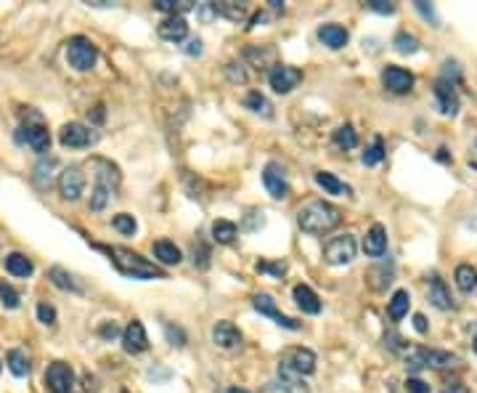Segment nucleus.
<instances>
[{"label": "nucleus", "instance_id": "47", "mask_svg": "<svg viewBox=\"0 0 477 393\" xmlns=\"http://www.w3.org/2000/svg\"><path fill=\"white\" fill-rule=\"evenodd\" d=\"M417 11H419L422 16H424L427 22H433V27H440V19H437V14H435L433 6H427V3H422V0H417Z\"/></svg>", "mask_w": 477, "mask_h": 393}, {"label": "nucleus", "instance_id": "39", "mask_svg": "<svg viewBox=\"0 0 477 393\" xmlns=\"http://www.w3.org/2000/svg\"><path fill=\"white\" fill-rule=\"evenodd\" d=\"M385 160V144H382V138H374V144L369 147V149L363 151V165H376V162H382Z\"/></svg>", "mask_w": 477, "mask_h": 393}, {"label": "nucleus", "instance_id": "26", "mask_svg": "<svg viewBox=\"0 0 477 393\" xmlns=\"http://www.w3.org/2000/svg\"><path fill=\"white\" fill-rule=\"evenodd\" d=\"M48 279H51L59 290H67V292H75V295H83V292H85V287H83L67 269H61V266H53V269L48 271Z\"/></svg>", "mask_w": 477, "mask_h": 393}, {"label": "nucleus", "instance_id": "19", "mask_svg": "<svg viewBox=\"0 0 477 393\" xmlns=\"http://www.w3.org/2000/svg\"><path fill=\"white\" fill-rule=\"evenodd\" d=\"M363 253L369 258H382L388 253V231L382 224H374L363 237Z\"/></svg>", "mask_w": 477, "mask_h": 393}, {"label": "nucleus", "instance_id": "56", "mask_svg": "<svg viewBox=\"0 0 477 393\" xmlns=\"http://www.w3.org/2000/svg\"><path fill=\"white\" fill-rule=\"evenodd\" d=\"M225 393H250V391H244V388H228Z\"/></svg>", "mask_w": 477, "mask_h": 393}, {"label": "nucleus", "instance_id": "57", "mask_svg": "<svg viewBox=\"0 0 477 393\" xmlns=\"http://www.w3.org/2000/svg\"><path fill=\"white\" fill-rule=\"evenodd\" d=\"M475 353H477V340H475Z\"/></svg>", "mask_w": 477, "mask_h": 393}, {"label": "nucleus", "instance_id": "14", "mask_svg": "<svg viewBox=\"0 0 477 393\" xmlns=\"http://www.w3.org/2000/svg\"><path fill=\"white\" fill-rule=\"evenodd\" d=\"M252 306L263 314V317H270V319H276V324L279 327H284V330H300V324L295 321V319H289V317H284L281 311L276 308V301L270 298L268 292H257L252 298Z\"/></svg>", "mask_w": 477, "mask_h": 393}, {"label": "nucleus", "instance_id": "34", "mask_svg": "<svg viewBox=\"0 0 477 393\" xmlns=\"http://www.w3.org/2000/svg\"><path fill=\"white\" fill-rule=\"evenodd\" d=\"M236 234H238V228L236 224H231V221H215L212 224V240L218 244H231L234 240H236Z\"/></svg>", "mask_w": 477, "mask_h": 393}, {"label": "nucleus", "instance_id": "42", "mask_svg": "<svg viewBox=\"0 0 477 393\" xmlns=\"http://www.w3.org/2000/svg\"><path fill=\"white\" fill-rule=\"evenodd\" d=\"M56 165V160L53 157H48V160H43L40 165L35 167V181L40 183V186H45V176H48V181H51V167Z\"/></svg>", "mask_w": 477, "mask_h": 393}, {"label": "nucleus", "instance_id": "35", "mask_svg": "<svg viewBox=\"0 0 477 393\" xmlns=\"http://www.w3.org/2000/svg\"><path fill=\"white\" fill-rule=\"evenodd\" d=\"M244 106H247V109H252V112H257V115H266V117L273 115V106L268 104V99H266L260 91L247 93V96H244Z\"/></svg>", "mask_w": 477, "mask_h": 393}, {"label": "nucleus", "instance_id": "43", "mask_svg": "<svg viewBox=\"0 0 477 393\" xmlns=\"http://www.w3.org/2000/svg\"><path fill=\"white\" fill-rule=\"evenodd\" d=\"M37 319H40V321H43V324H48V327H51V324H56V308H53V306H48V303H37Z\"/></svg>", "mask_w": 477, "mask_h": 393}, {"label": "nucleus", "instance_id": "41", "mask_svg": "<svg viewBox=\"0 0 477 393\" xmlns=\"http://www.w3.org/2000/svg\"><path fill=\"white\" fill-rule=\"evenodd\" d=\"M0 303L6 308H19V292L8 282H0Z\"/></svg>", "mask_w": 477, "mask_h": 393}, {"label": "nucleus", "instance_id": "11", "mask_svg": "<svg viewBox=\"0 0 477 393\" xmlns=\"http://www.w3.org/2000/svg\"><path fill=\"white\" fill-rule=\"evenodd\" d=\"M268 83L276 93H292L302 83V72L289 64H276L268 72Z\"/></svg>", "mask_w": 477, "mask_h": 393}, {"label": "nucleus", "instance_id": "27", "mask_svg": "<svg viewBox=\"0 0 477 393\" xmlns=\"http://www.w3.org/2000/svg\"><path fill=\"white\" fill-rule=\"evenodd\" d=\"M244 56H247V61H252L257 69H266V67L273 69V67H276V64H273V59H276V48L273 46H252V48H247Z\"/></svg>", "mask_w": 477, "mask_h": 393}, {"label": "nucleus", "instance_id": "10", "mask_svg": "<svg viewBox=\"0 0 477 393\" xmlns=\"http://www.w3.org/2000/svg\"><path fill=\"white\" fill-rule=\"evenodd\" d=\"M85 192V176H83V167L80 165H69L64 167L59 173V194L67 199V202H75L80 199Z\"/></svg>", "mask_w": 477, "mask_h": 393}, {"label": "nucleus", "instance_id": "18", "mask_svg": "<svg viewBox=\"0 0 477 393\" xmlns=\"http://www.w3.org/2000/svg\"><path fill=\"white\" fill-rule=\"evenodd\" d=\"M212 343H215L218 348L231 351V348L241 346V333H238V327L234 324V321L223 319V321H218V324L212 327Z\"/></svg>", "mask_w": 477, "mask_h": 393}, {"label": "nucleus", "instance_id": "37", "mask_svg": "<svg viewBox=\"0 0 477 393\" xmlns=\"http://www.w3.org/2000/svg\"><path fill=\"white\" fill-rule=\"evenodd\" d=\"M154 8L157 11H167V14L173 16H180L183 11H191L194 6L189 0H154Z\"/></svg>", "mask_w": 477, "mask_h": 393}, {"label": "nucleus", "instance_id": "58", "mask_svg": "<svg viewBox=\"0 0 477 393\" xmlns=\"http://www.w3.org/2000/svg\"><path fill=\"white\" fill-rule=\"evenodd\" d=\"M122 393H128V391H122Z\"/></svg>", "mask_w": 477, "mask_h": 393}, {"label": "nucleus", "instance_id": "4", "mask_svg": "<svg viewBox=\"0 0 477 393\" xmlns=\"http://www.w3.org/2000/svg\"><path fill=\"white\" fill-rule=\"evenodd\" d=\"M21 117H24V125L19 128L16 138H19V141H24L32 151L45 154V151L51 149V133H48V128H45L43 115H37V112L27 109V112H21Z\"/></svg>", "mask_w": 477, "mask_h": 393}, {"label": "nucleus", "instance_id": "20", "mask_svg": "<svg viewBox=\"0 0 477 393\" xmlns=\"http://www.w3.org/2000/svg\"><path fill=\"white\" fill-rule=\"evenodd\" d=\"M157 32H159L162 40L180 43V40H186V35H189V24H186L183 16H170V19H164L162 24H159V30Z\"/></svg>", "mask_w": 477, "mask_h": 393}, {"label": "nucleus", "instance_id": "45", "mask_svg": "<svg viewBox=\"0 0 477 393\" xmlns=\"http://www.w3.org/2000/svg\"><path fill=\"white\" fill-rule=\"evenodd\" d=\"M194 266H199V269H207L209 266V250L202 242L194 244Z\"/></svg>", "mask_w": 477, "mask_h": 393}, {"label": "nucleus", "instance_id": "9", "mask_svg": "<svg viewBox=\"0 0 477 393\" xmlns=\"http://www.w3.org/2000/svg\"><path fill=\"white\" fill-rule=\"evenodd\" d=\"M45 388L51 393H72L75 391V372L67 362H53L45 369Z\"/></svg>", "mask_w": 477, "mask_h": 393}, {"label": "nucleus", "instance_id": "48", "mask_svg": "<svg viewBox=\"0 0 477 393\" xmlns=\"http://www.w3.org/2000/svg\"><path fill=\"white\" fill-rule=\"evenodd\" d=\"M366 6L376 14H395V3H390V0H369Z\"/></svg>", "mask_w": 477, "mask_h": 393}, {"label": "nucleus", "instance_id": "1", "mask_svg": "<svg viewBox=\"0 0 477 393\" xmlns=\"http://www.w3.org/2000/svg\"><path fill=\"white\" fill-rule=\"evenodd\" d=\"M90 170H93V189H90V210L101 212L117 196V189H119V167L106 160V157H93L88 162Z\"/></svg>", "mask_w": 477, "mask_h": 393}, {"label": "nucleus", "instance_id": "49", "mask_svg": "<svg viewBox=\"0 0 477 393\" xmlns=\"http://www.w3.org/2000/svg\"><path fill=\"white\" fill-rule=\"evenodd\" d=\"M406 391H408V393H433V391H430V385H427L424 380H419V378L406 380Z\"/></svg>", "mask_w": 477, "mask_h": 393}, {"label": "nucleus", "instance_id": "44", "mask_svg": "<svg viewBox=\"0 0 477 393\" xmlns=\"http://www.w3.org/2000/svg\"><path fill=\"white\" fill-rule=\"evenodd\" d=\"M257 271H263V274H273V276H279L281 279L284 274H286V263H266V260H260L257 263Z\"/></svg>", "mask_w": 477, "mask_h": 393}, {"label": "nucleus", "instance_id": "40", "mask_svg": "<svg viewBox=\"0 0 477 393\" xmlns=\"http://www.w3.org/2000/svg\"><path fill=\"white\" fill-rule=\"evenodd\" d=\"M392 46L398 48L401 53H417L419 40L414 37V35H408V32H398V35H395V40H392Z\"/></svg>", "mask_w": 477, "mask_h": 393}, {"label": "nucleus", "instance_id": "28", "mask_svg": "<svg viewBox=\"0 0 477 393\" xmlns=\"http://www.w3.org/2000/svg\"><path fill=\"white\" fill-rule=\"evenodd\" d=\"M453 279H456V287L462 290V292H467V295H472V292H477V271L469 266V263H462V266H456V271H453Z\"/></svg>", "mask_w": 477, "mask_h": 393}, {"label": "nucleus", "instance_id": "12", "mask_svg": "<svg viewBox=\"0 0 477 393\" xmlns=\"http://www.w3.org/2000/svg\"><path fill=\"white\" fill-rule=\"evenodd\" d=\"M96 138L98 136L90 128H85L83 122H67L59 133L61 147H69V149H85L90 144H96Z\"/></svg>", "mask_w": 477, "mask_h": 393}, {"label": "nucleus", "instance_id": "3", "mask_svg": "<svg viewBox=\"0 0 477 393\" xmlns=\"http://www.w3.org/2000/svg\"><path fill=\"white\" fill-rule=\"evenodd\" d=\"M96 250H104L109 260L114 263L122 276L128 279H164L167 274L162 269H157L154 263H149L146 258H141L133 250H125V247H104V244H96Z\"/></svg>", "mask_w": 477, "mask_h": 393}, {"label": "nucleus", "instance_id": "2", "mask_svg": "<svg viewBox=\"0 0 477 393\" xmlns=\"http://www.w3.org/2000/svg\"><path fill=\"white\" fill-rule=\"evenodd\" d=\"M340 221H342L340 208H334L331 202H324V199H311L297 210V226L313 237L329 234L331 228L340 226Z\"/></svg>", "mask_w": 477, "mask_h": 393}, {"label": "nucleus", "instance_id": "46", "mask_svg": "<svg viewBox=\"0 0 477 393\" xmlns=\"http://www.w3.org/2000/svg\"><path fill=\"white\" fill-rule=\"evenodd\" d=\"M164 335H167V340H170L173 346H186V335H183V330H178V327L164 324Z\"/></svg>", "mask_w": 477, "mask_h": 393}, {"label": "nucleus", "instance_id": "15", "mask_svg": "<svg viewBox=\"0 0 477 393\" xmlns=\"http://www.w3.org/2000/svg\"><path fill=\"white\" fill-rule=\"evenodd\" d=\"M382 85L390 93H408L414 88V75L403 67H385L382 69Z\"/></svg>", "mask_w": 477, "mask_h": 393}, {"label": "nucleus", "instance_id": "22", "mask_svg": "<svg viewBox=\"0 0 477 393\" xmlns=\"http://www.w3.org/2000/svg\"><path fill=\"white\" fill-rule=\"evenodd\" d=\"M3 266L11 276H19V279H27V276L35 274V263L24 253H8L3 258Z\"/></svg>", "mask_w": 477, "mask_h": 393}, {"label": "nucleus", "instance_id": "23", "mask_svg": "<svg viewBox=\"0 0 477 393\" xmlns=\"http://www.w3.org/2000/svg\"><path fill=\"white\" fill-rule=\"evenodd\" d=\"M315 183L327 192V194H337V196H350L353 194V189L347 186L345 181H340L334 173H327V170H318L315 173Z\"/></svg>", "mask_w": 477, "mask_h": 393}, {"label": "nucleus", "instance_id": "33", "mask_svg": "<svg viewBox=\"0 0 477 393\" xmlns=\"http://www.w3.org/2000/svg\"><path fill=\"white\" fill-rule=\"evenodd\" d=\"M6 364H8L11 375H16V378H24V375H30V359H27V353H24V351H19V348L8 351Z\"/></svg>", "mask_w": 477, "mask_h": 393}, {"label": "nucleus", "instance_id": "6", "mask_svg": "<svg viewBox=\"0 0 477 393\" xmlns=\"http://www.w3.org/2000/svg\"><path fill=\"white\" fill-rule=\"evenodd\" d=\"M96 59H98V48L93 46L88 37H83V35L69 37V43H67V61H69L72 69L88 72V69L96 67Z\"/></svg>", "mask_w": 477, "mask_h": 393}, {"label": "nucleus", "instance_id": "36", "mask_svg": "<svg viewBox=\"0 0 477 393\" xmlns=\"http://www.w3.org/2000/svg\"><path fill=\"white\" fill-rule=\"evenodd\" d=\"M334 144L340 149H356L358 147V133L353 131V125H340L334 131Z\"/></svg>", "mask_w": 477, "mask_h": 393}, {"label": "nucleus", "instance_id": "21", "mask_svg": "<svg viewBox=\"0 0 477 393\" xmlns=\"http://www.w3.org/2000/svg\"><path fill=\"white\" fill-rule=\"evenodd\" d=\"M318 40H321L327 48H331V51H340V48L347 46L350 32L345 30V27H340V24H324V27L318 30Z\"/></svg>", "mask_w": 477, "mask_h": 393}, {"label": "nucleus", "instance_id": "16", "mask_svg": "<svg viewBox=\"0 0 477 393\" xmlns=\"http://www.w3.org/2000/svg\"><path fill=\"white\" fill-rule=\"evenodd\" d=\"M122 348H125L128 353H133V356L144 353V351L149 348L146 330H144V324H141L138 319H133V321L125 327V333H122Z\"/></svg>", "mask_w": 477, "mask_h": 393}, {"label": "nucleus", "instance_id": "25", "mask_svg": "<svg viewBox=\"0 0 477 393\" xmlns=\"http://www.w3.org/2000/svg\"><path fill=\"white\" fill-rule=\"evenodd\" d=\"M292 295H295V303L302 308V314H321V301L308 285H297L292 290Z\"/></svg>", "mask_w": 477, "mask_h": 393}, {"label": "nucleus", "instance_id": "7", "mask_svg": "<svg viewBox=\"0 0 477 393\" xmlns=\"http://www.w3.org/2000/svg\"><path fill=\"white\" fill-rule=\"evenodd\" d=\"M356 237L353 234H340V237H331L327 244H324V260L329 266H345L356 258Z\"/></svg>", "mask_w": 477, "mask_h": 393}, {"label": "nucleus", "instance_id": "24", "mask_svg": "<svg viewBox=\"0 0 477 393\" xmlns=\"http://www.w3.org/2000/svg\"><path fill=\"white\" fill-rule=\"evenodd\" d=\"M430 301H433V306L435 308H440V311H451V308H453L451 292H448L446 282H443L437 274H433V279H430Z\"/></svg>", "mask_w": 477, "mask_h": 393}, {"label": "nucleus", "instance_id": "13", "mask_svg": "<svg viewBox=\"0 0 477 393\" xmlns=\"http://www.w3.org/2000/svg\"><path fill=\"white\" fill-rule=\"evenodd\" d=\"M263 186L268 189V194L273 199H286L289 196V181H286V173L279 162H268L263 167Z\"/></svg>", "mask_w": 477, "mask_h": 393}, {"label": "nucleus", "instance_id": "8", "mask_svg": "<svg viewBox=\"0 0 477 393\" xmlns=\"http://www.w3.org/2000/svg\"><path fill=\"white\" fill-rule=\"evenodd\" d=\"M279 364L292 369L295 375H313L315 372V353L311 348H302V346H292L286 348L281 356H279Z\"/></svg>", "mask_w": 477, "mask_h": 393}, {"label": "nucleus", "instance_id": "31", "mask_svg": "<svg viewBox=\"0 0 477 393\" xmlns=\"http://www.w3.org/2000/svg\"><path fill=\"white\" fill-rule=\"evenodd\" d=\"M212 8H215V16H225V19L236 22V24L247 19V6H241V3L223 0V3H212Z\"/></svg>", "mask_w": 477, "mask_h": 393}, {"label": "nucleus", "instance_id": "53", "mask_svg": "<svg viewBox=\"0 0 477 393\" xmlns=\"http://www.w3.org/2000/svg\"><path fill=\"white\" fill-rule=\"evenodd\" d=\"M414 327H417V333H427V330H430V327H427V319L422 317V314H414Z\"/></svg>", "mask_w": 477, "mask_h": 393}, {"label": "nucleus", "instance_id": "32", "mask_svg": "<svg viewBox=\"0 0 477 393\" xmlns=\"http://www.w3.org/2000/svg\"><path fill=\"white\" fill-rule=\"evenodd\" d=\"M408 306H411V295H408V290H398L388 306L390 319H392V321H401V319L408 314Z\"/></svg>", "mask_w": 477, "mask_h": 393}, {"label": "nucleus", "instance_id": "54", "mask_svg": "<svg viewBox=\"0 0 477 393\" xmlns=\"http://www.w3.org/2000/svg\"><path fill=\"white\" fill-rule=\"evenodd\" d=\"M446 393H467V388L459 380H453V383H446Z\"/></svg>", "mask_w": 477, "mask_h": 393}, {"label": "nucleus", "instance_id": "29", "mask_svg": "<svg viewBox=\"0 0 477 393\" xmlns=\"http://www.w3.org/2000/svg\"><path fill=\"white\" fill-rule=\"evenodd\" d=\"M154 256H157V260L164 263V266H178L180 263V250L175 247V242H170V240L154 242Z\"/></svg>", "mask_w": 477, "mask_h": 393}, {"label": "nucleus", "instance_id": "51", "mask_svg": "<svg viewBox=\"0 0 477 393\" xmlns=\"http://www.w3.org/2000/svg\"><path fill=\"white\" fill-rule=\"evenodd\" d=\"M228 77L234 83H247V72L241 69V64H228Z\"/></svg>", "mask_w": 477, "mask_h": 393}, {"label": "nucleus", "instance_id": "50", "mask_svg": "<svg viewBox=\"0 0 477 393\" xmlns=\"http://www.w3.org/2000/svg\"><path fill=\"white\" fill-rule=\"evenodd\" d=\"M98 335L104 337V340H114L119 335V327L114 324V321H106V324H101V330H98Z\"/></svg>", "mask_w": 477, "mask_h": 393}, {"label": "nucleus", "instance_id": "52", "mask_svg": "<svg viewBox=\"0 0 477 393\" xmlns=\"http://www.w3.org/2000/svg\"><path fill=\"white\" fill-rule=\"evenodd\" d=\"M183 51H186L189 56H199V53H202V40H189Z\"/></svg>", "mask_w": 477, "mask_h": 393}, {"label": "nucleus", "instance_id": "5", "mask_svg": "<svg viewBox=\"0 0 477 393\" xmlns=\"http://www.w3.org/2000/svg\"><path fill=\"white\" fill-rule=\"evenodd\" d=\"M459 356L448 353V351H435V348H414L408 351L406 356V367L411 372H419L424 367H433V369H448V367H459Z\"/></svg>", "mask_w": 477, "mask_h": 393}, {"label": "nucleus", "instance_id": "30", "mask_svg": "<svg viewBox=\"0 0 477 393\" xmlns=\"http://www.w3.org/2000/svg\"><path fill=\"white\" fill-rule=\"evenodd\" d=\"M279 383H281V388L286 393H311V388L302 383V378L295 375L292 369L281 367V364H279Z\"/></svg>", "mask_w": 477, "mask_h": 393}, {"label": "nucleus", "instance_id": "55", "mask_svg": "<svg viewBox=\"0 0 477 393\" xmlns=\"http://www.w3.org/2000/svg\"><path fill=\"white\" fill-rule=\"evenodd\" d=\"M93 120H96V122L104 120V106H101V104L96 106V112H93Z\"/></svg>", "mask_w": 477, "mask_h": 393}, {"label": "nucleus", "instance_id": "17", "mask_svg": "<svg viewBox=\"0 0 477 393\" xmlns=\"http://www.w3.org/2000/svg\"><path fill=\"white\" fill-rule=\"evenodd\" d=\"M435 99H437V106L446 117H453L459 112V93H456V85L448 83V80H437L435 83Z\"/></svg>", "mask_w": 477, "mask_h": 393}, {"label": "nucleus", "instance_id": "38", "mask_svg": "<svg viewBox=\"0 0 477 393\" xmlns=\"http://www.w3.org/2000/svg\"><path fill=\"white\" fill-rule=\"evenodd\" d=\"M112 226L117 228L119 234H125V237H133L138 224H135V218L130 212H117V215L112 218Z\"/></svg>", "mask_w": 477, "mask_h": 393}]
</instances>
